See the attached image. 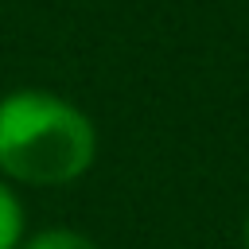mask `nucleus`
I'll return each instance as SVG.
<instances>
[{
    "instance_id": "20e7f679",
    "label": "nucleus",
    "mask_w": 249,
    "mask_h": 249,
    "mask_svg": "<svg viewBox=\"0 0 249 249\" xmlns=\"http://www.w3.org/2000/svg\"><path fill=\"white\" fill-rule=\"evenodd\" d=\"M245 249H249V214H245Z\"/></svg>"
},
{
    "instance_id": "f257e3e1",
    "label": "nucleus",
    "mask_w": 249,
    "mask_h": 249,
    "mask_svg": "<svg viewBox=\"0 0 249 249\" xmlns=\"http://www.w3.org/2000/svg\"><path fill=\"white\" fill-rule=\"evenodd\" d=\"M97 160L93 121L51 89L0 97V175L23 187H70Z\"/></svg>"
},
{
    "instance_id": "7ed1b4c3",
    "label": "nucleus",
    "mask_w": 249,
    "mask_h": 249,
    "mask_svg": "<svg viewBox=\"0 0 249 249\" xmlns=\"http://www.w3.org/2000/svg\"><path fill=\"white\" fill-rule=\"evenodd\" d=\"M19 249H101V245L74 226H43L39 233L23 237Z\"/></svg>"
},
{
    "instance_id": "f03ea898",
    "label": "nucleus",
    "mask_w": 249,
    "mask_h": 249,
    "mask_svg": "<svg viewBox=\"0 0 249 249\" xmlns=\"http://www.w3.org/2000/svg\"><path fill=\"white\" fill-rule=\"evenodd\" d=\"M27 237V214H23V198L16 195L12 183L0 179V249H19Z\"/></svg>"
}]
</instances>
